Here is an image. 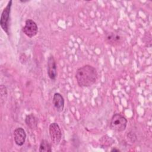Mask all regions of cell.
<instances>
[{"mask_svg":"<svg viewBox=\"0 0 152 152\" xmlns=\"http://www.w3.org/2000/svg\"><path fill=\"white\" fill-rule=\"evenodd\" d=\"M75 79L81 87H88L93 85L97 80V69L90 65H85L77 69Z\"/></svg>","mask_w":152,"mask_h":152,"instance_id":"cell-1","label":"cell"},{"mask_svg":"<svg viewBox=\"0 0 152 152\" xmlns=\"http://www.w3.org/2000/svg\"><path fill=\"white\" fill-rule=\"evenodd\" d=\"M128 121L125 116L119 113L114 114L110 120V128L116 132H122L125 130Z\"/></svg>","mask_w":152,"mask_h":152,"instance_id":"cell-2","label":"cell"},{"mask_svg":"<svg viewBox=\"0 0 152 152\" xmlns=\"http://www.w3.org/2000/svg\"><path fill=\"white\" fill-rule=\"evenodd\" d=\"M12 1L10 0L8 1L6 7L4 8L0 18V25L2 30L7 33V35H9V21L10 18L11 9L12 7Z\"/></svg>","mask_w":152,"mask_h":152,"instance_id":"cell-3","label":"cell"},{"mask_svg":"<svg viewBox=\"0 0 152 152\" xmlns=\"http://www.w3.org/2000/svg\"><path fill=\"white\" fill-rule=\"evenodd\" d=\"M49 132L52 144L55 145H58L62 138V132L59 125L56 122L50 124L49 126Z\"/></svg>","mask_w":152,"mask_h":152,"instance_id":"cell-4","label":"cell"},{"mask_svg":"<svg viewBox=\"0 0 152 152\" xmlns=\"http://www.w3.org/2000/svg\"><path fill=\"white\" fill-rule=\"evenodd\" d=\"M23 32L28 37L31 38L35 36L38 32L37 24L32 20L28 19L25 22V25L22 28Z\"/></svg>","mask_w":152,"mask_h":152,"instance_id":"cell-5","label":"cell"},{"mask_svg":"<svg viewBox=\"0 0 152 152\" xmlns=\"http://www.w3.org/2000/svg\"><path fill=\"white\" fill-rule=\"evenodd\" d=\"M47 71L49 78L52 81L55 80L58 75L57 65L56 61L52 55H50L48 58Z\"/></svg>","mask_w":152,"mask_h":152,"instance_id":"cell-6","label":"cell"},{"mask_svg":"<svg viewBox=\"0 0 152 152\" xmlns=\"http://www.w3.org/2000/svg\"><path fill=\"white\" fill-rule=\"evenodd\" d=\"M105 40L108 44L113 46H119L123 42V37L114 32H110L107 33L106 36Z\"/></svg>","mask_w":152,"mask_h":152,"instance_id":"cell-7","label":"cell"},{"mask_svg":"<svg viewBox=\"0 0 152 152\" xmlns=\"http://www.w3.org/2000/svg\"><path fill=\"white\" fill-rule=\"evenodd\" d=\"M26 138V134L23 128L18 127L14 131V140L17 145L22 146L25 142Z\"/></svg>","mask_w":152,"mask_h":152,"instance_id":"cell-8","label":"cell"},{"mask_svg":"<svg viewBox=\"0 0 152 152\" xmlns=\"http://www.w3.org/2000/svg\"><path fill=\"white\" fill-rule=\"evenodd\" d=\"M52 103L58 112H61L63 111L64 108L65 101L64 98L61 94L59 93H55L53 96Z\"/></svg>","mask_w":152,"mask_h":152,"instance_id":"cell-9","label":"cell"},{"mask_svg":"<svg viewBox=\"0 0 152 152\" xmlns=\"http://www.w3.org/2000/svg\"><path fill=\"white\" fill-rule=\"evenodd\" d=\"M25 123L31 129H34L37 126V118L33 114L27 115L25 118Z\"/></svg>","mask_w":152,"mask_h":152,"instance_id":"cell-10","label":"cell"},{"mask_svg":"<svg viewBox=\"0 0 152 152\" xmlns=\"http://www.w3.org/2000/svg\"><path fill=\"white\" fill-rule=\"evenodd\" d=\"M39 151L40 152H51V144L46 140H42L40 144Z\"/></svg>","mask_w":152,"mask_h":152,"instance_id":"cell-11","label":"cell"},{"mask_svg":"<svg viewBox=\"0 0 152 152\" xmlns=\"http://www.w3.org/2000/svg\"><path fill=\"white\" fill-rule=\"evenodd\" d=\"M126 138L128 141L131 143H134L137 140V135L132 132H129L126 135Z\"/></svg>","mask_w":152,"mask_h":152,"instance_id":"cell-12","label":"cell"},{"mask_svg":"<svg viewBox=\"0 0 152 152\" xmlns=\"http://www.w3.org/2000/svg\"><path fill=\"white\" fill-rule=\"evenodd\" d=\"M110 151H114V152L116 151V152H118V151H120V150H119V149L116 148H113L110 150Z\"/></svg>","mask_w":152,"mask_h":152,"instance_id":"cell-13","label":"cell"}]
</instances>
